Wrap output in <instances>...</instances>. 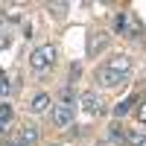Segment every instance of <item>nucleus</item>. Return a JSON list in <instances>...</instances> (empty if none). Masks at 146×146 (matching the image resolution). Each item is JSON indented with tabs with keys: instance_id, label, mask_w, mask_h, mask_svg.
<instances>
[{
	"instance_id": "obj_1",
	"label": "nucleus",
	"mask_w": 146,
	"mask_h": 146,
	"mask_svg": "<svg viewBox=\"0 0 146 146\" xmlns=\"http://www.w3.org/2000/svg\"><path fill=\"white\" fill-rule=\"evenodd\" d=\"M53 64H56V47H53V44H41L38 50H32L29 67H32L35 73H44L47 67H53Z\"/></svg>"
},
{
	"instance_id": "obj_2",
	"label": "nucleus",
	"mask_w": 146,
	"mask_h": 146,
	"mask_svg": "<svg viewBox=\"0 0 146 146\" xmlns=\"http://www.w3.org/2000/svg\"><path fill=\"white\" fill-rule=\"evenodd\" d=\"M73 117H76V105H73V102H62V105L53 108V123L58 129H67L73 123Z\"/></svg>"
},
{
	"instance_id": "obj_3",
	"label": "nucleus",
	"mask_w": 146,
	"mask_h": 146,
	"mask_svg": "<svg viewBox=\"0 0 146 146\" xmlns=\"http://www.w3.org/2000/svg\"><path fill=\"white\" fill-rule=\"evenodd\" d=\"M129 76H123V73H117L111 67H100L96 70V82L102 85V88H120V85H126Z\"/></svg>"
},
{
	"instance_id": "obj_4",
	"label": "nucleus",
	"mask_w": 146,
	"mask_h": 146,
	"mask_svg": "<svg viewBox=\"0 0 146 146\" xmlns=\"http://www.w3.org/2000/svg\"><path fill=\"white\" fill-rule=\"evenodd\" d=\"M79 102H82V108H85V114H91V117H100V114H102V96H100V94L85 91V94L79 96Z\"/></svg>"
},
{
	"instance_id": "obj_5",
	"label": "nucleus",
	"mask_w": 146,
	"mask_h": 146,
	"mask_svg": "<svg viewBox=\"0 0 146 146\" xmlns=\"http://www.w3.org/2000/svg\"><path fill=\"white\" fill-rule=\"evenodd\" d=\"M108 38H111V35H105V32H94L91 41H88V56H100L108 47Z\"/></svg>"
},
{
	"instance_id": "obj_6",
	"label": "nucleus",
	"mask_w": 146,
	"mask_h": 146,
	"mask_svg": "<svg viewBox=\"0 0 146 146\" xmlns=\"http://www.w3.org/2000/svg\"><path fill=\"white\" fill-rule=\"evenodd\" d=\"M38 140H41L38 126H23V131H21V146H35Z\"/></svg>"
},
{
	"instance_id": "obj_7",
	"label": "nucleus",
	"mask_w": 146,
	"mask_h": 146,
	"mask_svg": "<svg viewBox=\"0 0 146 146\" xmlns=\"http://www.w3.org/2000/svg\"><path fill=\"white\" fill-rule=\"evenodd\" d=\"M105 67H111V70H117V73H123V76H129V73H131V58H129V56H117V58H111Z\"/></svg>"
},
{
	"instance_id": "obj_8",
	"label": "nucleus",
	"mask_w": 146,
	"mask_h": 146,
	"mask_svg": "<svg viewBox=\"0 0 146 146\" xmlns=\"http://www.w3.org/2000/svg\"><path fill=\"white\" fill-rule=\"evenodd\" d=\"M53 105V96L50 94H35V100H32V111H47V108H50Z\"/></svg>"
},
{
	"instance_id": "obj_9",
	"label": "nucleus",
	"mask_w": 146,
	"mask_h": 146,
	"mask_svg": "<svg viewBox=\"0 0 146 146\" xmlns=\"http://www.w3.org/2000/svg\"><path fill=\"white\" fill-rule=\"evenodd\" d=\"M131 105H135V100H123L120 105H114V117H123V114H129V111H131Z\"/></svg>"
},
{
	"instance_id": "obj_10",
	"label": "nucleus",
	"mask_w": 146,
	"mask_h": 146,
	"mask_svg": "<svg viewBox=\"0 0 146 146\" xmlns=\"http://www.w3.org/2000/svg\"><path fill=\"white\" fill-rule=\"evenodd\" d=\"M143 137H146V135H143V131H137V129H131L129 135H126V140H129L131 146H140V140H143Z\"/></svg>"
},
{
	"instance_id": "obj_11",
	"label": "nucleus",
	"mask_w": 146,
	"mask_h": 146,
	"mask_svg": "<svg viewBox=\"0 0 146 146\" xmlns=\"http://www.w3.org/2000/svg\"><path fill=\"white\" fill-rule=\"evenodd\" d=\"M9 120H12V108H9V105H0V126L6 129V126H9Z\"/></svg>"
},
{
	"instance_id": "obj_12",
	"label": "nucleus",
	"mask_w": 146,
	"mask_h": 146,
	"mask_svg": "<svg viewBox=\"0 0 146 146\" xmlns=\"http://www.w3.org/2000/svg\"><path fill=\"white\" fill-rule=\"evenodd\" d=\"M108 137H111V140H117V143H123V137H126V135H123V131H120V126L114 123L111 129H108Z\"/></svg>"
},
{
	"instance_id": "obj_13",
	"label": "nucleus",
	"mask_w": 146,
	"mask_h": 146,
	"mask_svg": "<svg viewBox=\"0 0 146 146\" xmlns=\"http://www.w3.org/2000/svg\"><path fill=\"white\" fill-rule=\"evenodd\" d=\"M114 29H117V32L126 29V15H123V12H117V18H114Z\"/></svg>"
},
{
	"instance_id": "obj_14",
	"label": "nucleus",
	"mask_w": 146,
	"mask_h": 146,
	"mask_svg": "<svg viewBox=\"0 0 146 146\" xmlns=\"http://www.w3.org/2000/svg\"><path fill=\"white\" fill-rule=\"evenodd\" d=\"M9 94V82H6V76L0 73V96H6Z\"/></svg>"
},
{
	"instance_id": "obj_15",
	"label": "nucleus",
	"mask_w": 146,
	"mask_h": 146,
	"mask_svg": "<svg viewBox=\"0 0 146 146\" xmlns=\"http://www.w3.org/2000/svg\"><path fill=\"white\" fill-rule=\"evenodd\" d=\"M47 9H53V12H56V15H62V12L67 9V3H50V6H47Z\"/></svg>"
},
{
	"instance_id": "obj_16",
	"label": "nucleus",
	"mask_w": 146,
	"mask_h": 146,
	"mask_svg": "<svg viewBox=\"0 0 146 146\" xmlns=\"http://www.w3.org/2000/svg\"><path fill=\"white\" fill-rule=\"evenodd\" d=\"M137 114H140V123H146V102L140 105V111H137Z\"/></svg>"
},
{
	"instance_id": "obj_17",
	"label": "nucleus",
	"mask_w": 146,
	"mask_h": 146,
	"mask_svg": "<svg viewBox=\"0 0 146 146\" xmlns=\"http://www.w3.org/2000/svg\"><path fill=\"white\" fill-rule=\"evenodd\" d=\"M0 131H3V126H0Z\"/></svg>"
},
{
	"instance_id": "obj_18",
	"label": "nucleus",
	"mask_w": 146,
	"mask_h": 146,
	"mask_svg": "<svg viewBox=\"0 0 146 146\" xmlns=\"http://www.w3.org/2000/svg\"><path fill=\"white\" fill-rule=\"evenodd\" d=\"M56 146H62V143H56Z\"/></svg>"
},
{
	"instance_id": "obj_19",
	"label": "nucleus",
	"mask_w": 146,
	"mask_h": 146,
	"mask_svg": "<svg viewBox=\"0 0 146 146\" xmlns=\"http://www.w3.org/2000/svg\"><path fill=\"white\" fill-rule=\"evenodd\" d=\"M18 146H21V143H18Z\"/></svg>"
}]
</instances>
